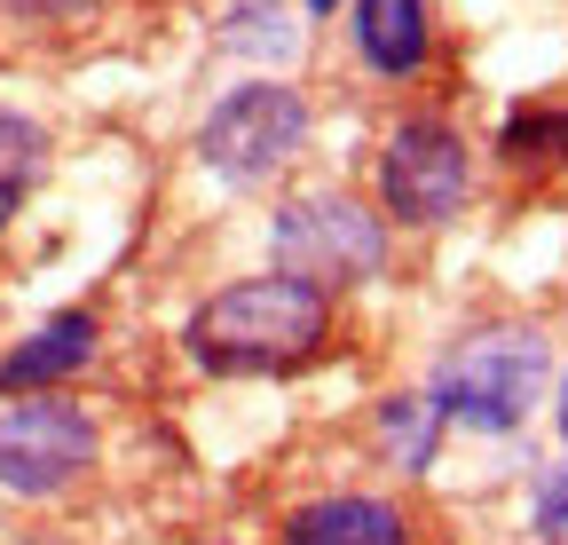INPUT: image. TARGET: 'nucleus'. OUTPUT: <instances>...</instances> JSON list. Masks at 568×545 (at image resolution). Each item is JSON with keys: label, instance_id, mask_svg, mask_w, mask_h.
<instances>
[{"label": "nucleus", "instance_id": "8", "mask_svg": "<svg viewBox=\"0 0 568 545\" xmlns=\"http://www.w3.org/2000/svg\"><path fill=\"white\" fill-rule=\"evenodd\" d=\"M347 40L372 80L410 88L435 63V9L426 0H347Z\"/></svg>", "mask_w": 568, "mask_h": 545}, {"label": "nucleus", "instance_id": "11", "mask_svg": "<svg viewBox=\"0 0 568 545\" xmlns=\"http://www.w3.org/2000/svg\"><path fill=\"white\" fill-rule=\"evenodd\" d=\"M372 435H379V458L403 466V474H426L443 451V412L426 395H379L372 403Z\"/></svg>", "mask_w": 568, "mask_h": 545}, {"label": "nucleus", "instance_id": "18", "mask_svg": "<svg viewBox=\"0 0 568 545\" xmlns=\"http://www.w3.org/2000/svg\"><path fill=\"white\" fill-rule=\"evenodd\" d=\"M552 545H568V537H552Z\"/></svg>", "mask_w": 568, "mask_h": 545}, {"label": "nucleus", "instance_id": "13", "mask_svg": "<svg viewBox=\"0 0 568 545\" xmlns=\"http://www.w3.org/2000/svg\"><path fill=\"white\" fill-rule=\"evenodd\" d=\"M111 9V0H0V17L9 24H32V32H80Z\"/></svg>", "mask_w": 568, "mask_h": 545}, {"label": "nucleus", "instance_id": "15", "mask_svg": "<svg viewBox=\"0 0 568 545\" xmlns=\"http://www.w3.org/2000/svg\"><path fill=\"white\" fill-rule=\"evenodd\" d=\"M332 9H339V0H308V17H332Z\"/></svg>", "mask_w": 568, "mask_h": 545}, {"label": "nucleus", "instance_id": "17", "mask_svg": "<svg viewBox=\"0 0 568 545\" xmlns=\"http://www.w3.org/2000/svg\"><path fill=\"white\" fill-rule=\"evenodd\" d=\"M197 545H230V537H197Z\"/></svg>", "mask_w": 568, "mask_h": 545}, {"label": "nucleus", "instance_id": "4", "mask_svg": "<svg viewBox=\"0 0 568 545\" xmlns=\"http://www.w3.org/2000/svg\"><path fill=\"white\" fill-rule=\"evenodd\" d=\"M372 182H379V222L387 230H410V238L450 230L474 206V143H466V127L443 119V111H403L379 134Z\"/></svg>", "mask_w": 568, "mask_h": 545}, {"label": "nucleus", "instance_id": "16", "mask_svg": "<svg viewBox=\"0 0 568 545\" xmlns=\"http://www.w3.org/2000/svg\"><path fill=\"white\" fill-rule=\"evenodd\" d=\"M560 435H568V395H560Z\"/></svg>", "mask_w": 568, "mask_h": 545}, {"label": "nucleus", "instance_id": "3", "mask_svg": "<svg viewBox=\"0 0 568 545\" xmlns=\"http://www.w3.org/2000/svg\"><path fill=\"white\" fill-rule=\"evenodd\" d=\"M268 253L284 277H301L316 293H355L387 277V253H395V230L379 222V206H364L355 190L339 182H316V190H284L276 214H268Z\"/></svg>", "mask_w": 568, "mask_h": 545}, {"label": "nucleus", "instance_id": "6", "mask_svg": "<svg viewBox=\"0 0 568 545\" xmlns=\"http://www.w3.org/2000/svg\"><path fill=\"white\" fill-rule=\"evenodd\" d=\"M103 427L88 403L55 395H0V498L17 506H55L95 474Z\"/></svg>", "mask_w": 568, "mask_h": 545}, {"label": "nucleus", "instance_id": "9", "mask_svg": "<svg viewBox=\"0 0 568 545\" xmlns=\"http://www.w3.org/2000/svg\"><path fill=\"white\" fill-rule=\"evenodd\" d=\"M410 514L403 498H379V491H324L308 506L284 514L276 545H410Z\"/></svg>", "mask_w": 568, "mask_h": 545}, {"label": "nucleus", "instance_id": "5", "mask_svg": "<svg viewBox=\"0 0 568 545\" xmlns=\"http://www.w3.org/2000/svg\"><path fill=\"white\" fill-rule=\"evenodd\" d=\"M308 127L316 111L293 80H245L197 119V166L222 190H268L308 151Z\"/></svg>", "mask_w": 568, "mask_h": 545}, {"label": "nucleus", "instance_id": "10", "mask_svg": "<svg viewBox=\"0 0 568 545\" xmlns=\"http://www.w3.org/2000/svg\"><path fill=\"white\" fill-rule=\"evenodd\" d=\"M48 166H55V134H48L32 111L0 103V238H9V230L24 222V206L40 198Z\"/></svg>", "mask_w": 568, "mask_h": 545}, {"label": "nucleus", "instance_id": "14", "mask_svg": "<svg viewBox=\"0 0 568 545\" xmlns=\"http://www.w3.org/2000/svg\"><path fill=\"white\" fill-rule=\"evenodd\" d=\"M529 529H537L545 545H552V537H568V458L537 474V491H529Z\"/></svg>", "mask_w": 568, "mask_h": 545}, {"label": "nucleus", "instance_id": "12", "mask_svg": "<svg viewBox=\"0 0 568 545\" xmlns=\"http://www.w3.org/2000/svg\"><path fill=\"white\" fill-rule=\"evenodd\" d=\"M497 166L514 174H552L568 166V103H529L497 127Z\"/></svg>", "mask_w": 568, "mask_h": 545}, {"label": "nucleus", "instance_id": "1", "mask_svg": "<svg viewBox=\"0 0 568 545\" xmlns=\"http://www.w3.org/2000/svg\"><path fill=\"white\" fill-rule=\"evenodd\" d=\"M332 340H339V301L284 277V269L213 285L182 316V356L205 380H293L332 356Z\"/></svg>", "mask_w": 568, "mask_h": 545}, {"label": "nucleus", "instance_id": "7", "mask_svg": "<svg viewBox=\"0 0 568 545\" xmlns=\"http://www.w3.org/2000/svg\"><path fill=\"white\" fill-rule=\"evenodd\" d=\"M103 356V316L95 309H55L24 340L0 349V395H55Z\"/></svg>", "mask_w": 568, "mask_h": 545}, {"label": "nucleus", "instance_id": "2", "mask_svg": "<svg viewBox=\"0 0 568 545\" xmlns=\"http://www.w3.org/2000/svg\"><path fill=\"white\" fill-rule=\"evenodd\" d=\"M545 380H552V349H545L537 324H474V332H458L443 349L426 403L443 412V427L514 435L545 403Z\"/></svg>", "mask_w": 568, "mask_h": 545}]
</instances>
